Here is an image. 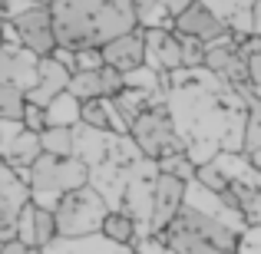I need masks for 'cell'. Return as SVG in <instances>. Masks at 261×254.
I'll use <instances>...</instances> for the list:
<instances>
[{
  "label": "cell",
  "mask_w": 261,
  "mask_h": 254,
  "mask_svg": "<svg viewBox=\"0 0 261 254\" xmlns=\"http://www.w3.org/2000/svg\"><path fill=\"white\" fill-rule=\"evenodd\" d=\"M166 112L178 139L215 142L222 152H242V129L248 106L205 66L175 70L166 76Z\"/></svg>",
  "instance_id": "obj_1"
},
{
  "label": "cell",
  "mask_w": 261,
  "mask_h": 254,
  "mask_svg": "<svg viewBox=\"0 0 261 254\" xmlns=\"http://www.w3.org/2000/svg\"><path fill=\"white\" fill-rule=\"evenodd\" d=\"M53 37L63 50H99L109 40L136 30L133 0H53Z\"/></svg>",
  "instance_id": "obj_2"
},
{
  "label": "cell",
  "mask_w": 261,
  "mask_h": 254,
  "mask_svg": "<svg viewBox=\"0 0 261 254\" xmlns=\"http://www.w3.org/2000/svg\"><path fill=\"white\" fill-rule=\"evenodd\" d=\"M155 238L175 254H235V241H238V235L231 228H225L215 218H205L198 211L185 208V205Z\"/></svg>",
  "instance_id": "obj_3"
},
{
  "label": "cell",
  "mask_w": 261,
  "mask_h": 254,
  "mask_svg": "<svg viewBox=\"0 0 261 254\" xmlns=\"http://www.w3.org/2000/svg\"><path fill=\"white\" fill-rule=\"evenodd\" d=\"M86 185V165L70 159H53V155H43L30 165V182H27V191H30V205L40 211H57L60 198L66 191H76Z\"/></svg>",
  "instance_id": "obj_4"
},
{
  "label": "cell",
  "mask_w": 261,
  "mask_h": 254,
  "mask_svg": "<svg viewBox=\"0 0 261 254\" xmlns=\"http://www.w3.org/2000/svg\"><path fill=\"white\" fill-rule=\"evenodd\" d=\"M109 215V208L102 205V198L96 195L89 185L76 191H66L60 198L57 211H53V224H57V238L76 241V238H93L99 235L102 218Z\"/></svg>",
  "instance_id": "obj_5"
},
{
  "label": "cell",
  "mask_w": 261,
  "mask_h": 254,
  "mask_svg": "<svg viewBox=\"0 0 261 254\" xmlns=\"http://www.w3.org/2000/svg\"><path fill=\"white\" fill-rule=\"evenodd\" d=\"M129 139L139 149L142 159H149V162H162V159H169V155L185 152V142L178 139L166 106H152L142 116H136V122L129 126Z\"/></svg>",
  "instance_id": "obj_6"
},
{
  "label": "cell",
  "mask_w": 261,
  "mask_h": 254,
  "mask_svg": "<svg viewBox=\"0 0 261 254\" xmlns=\"http://www.w3.org/2000/svg\"><path fill=\"white\" fill-rule=\"evenodd\" d=\"M155 162L149 159H136L129 165V175H126V188H122V198H119V211L136 224V235L139 238H149L146 224H149V208H152V185H155Z\"/></svg>",
  "instance_id": "obj_7"
},
{
  "label": "cell",
  "mask_w": 261,
  "mask_h": 254,
  "mask_svg": "<svg viewBox=\"0 0 261 254\" xmlns=\"http://www.w3.org/2000/svg\"><path fill=\"white\" fill-rule=\"evenodd\" d=\"M17 33V43L27 53H33L37 60L50 57L57 50V37H53V20H50V7H30L20 17L7 20Z\"/></svg>",
  "instance_id": "obj_8"
},
{
  "label": "cell",
  "mask_w": 261,
  "mask_h": 254,
  "mask_svg": "<svg viewBox=\"0 0 261 254\" xmlns=\"http://www.w3.org/2000/svg\"><path fill=\"white\" fill-rule=\"evenodd\" d=\"M142 66H149L159 76L182 70L178 40L172 30H142Z\"/></svg>",
  "instance_id": "obj_9"
},
{
  "label": "cell",
  "mask_w": 261,
  "mask_h": 254,
  "mask_svg": "<svg viewBox=\"0 0 261 254\" xmlns=\"http://www.w3.org/2000/svg\"><path fill=\"white\" fill-rule=\"evenodd\" d=\"M172 33H178V37H192V40H198L202 46H212V43H218L228 30H225L222 20H215L195 0V4H189L182 13H175V17H172Z\"/></svg>",
  "instance_id": "obj_10"
},
{
  "label": "cell",
  "mask_w": 261,
  "mask_h": 254,
  "mask_svg": "<svg viewBox=\"0 0 261 254\" xmlns=\"http://www.w3.org/2000/svg\"><path fill=\"white\" fill-rule=\"evenodd\" d=\"M182 191H185V182H178L172 175H155V185H152V208H149V224L146 231L149 235H159L172 215L182 208Z\"/></svg>",
  "instance_id": "obj_11"
},
{
  "label": "cell",
  "mask_w": 261,
  "mask_h": 254,
  "mask_svg": "<svg viewBox=\"0 0 261 254\" xmlns=\"http://www.w3.org/2000/svg\"><path fill=\"white\" fill-rule=\"evenodd\" d=\"M27 202H30L27 185L10 168L0 165V244L13 241V224H17V215Z\"/></svg>",
  "instance_id": "obj_12"
},
{
  "label": "cell",
  "mask_w": 261,
  "mask_h": 254,
  "mask_svg": "<svg viewBox=\"0 0 261 254\" xmlns=\"http://www.w3.org/2000/svg\"><path fill=\"white\" fill-rule=\"evenodd\" d=\"M37 63L40 60L33 53H27L23 46H4L0 50V83L20 89L27 96L37 86Z\"/></svg>",
  "instance_id": "obj_13"
},
{
  "label": "cell",
  "mask_w": 261,
  "mask_h": 254,
  "mask_svg": "<svg viewBox=\"0 0 261 254\" xmlns=\"http://www.w3.org/2000/svg\"><path fill=\"white\" fill-rule=\"evenodd\" d=\"M99 57H102V66L116 70L119 76L142 66V30H129L122 37L109 40L106 46H99Z\"/></svg>",
  "instance_id": "obj_14"
},
{
  "label": "cell",
  "mask_w": 261,
  "mask_h": 254,
  "mask_svg": "<svg viewBox=\"0 0 261 254\" xmlns=\"http://www.w3.org/2000/svg\"><path fill=\"white\" fill-rule=\"evenodd\" d=\"M37 159H40V139L33 132H27V129L17 135V139H10L4 149H0V165L10 168L23 185L30 182V165Z\"/></svg>",
  "instance_id": "obj_15"
},
{
  "label": "cell",
  "mask_w": 261,
  "mask_h": 254,
  "mask_svg": "<svg viewBox=\"0 0 261 254\" xmlns=\"http://www.w3.org/2000/svg\"><path fill=\"white\" fill-rule=\"evenodd\" d=\"M66 83H70V73H66L57 60L43 57L37 63V86H33L23 99L30 102V106H40V109H43L50 99H57L60 93H66Z\"/></svg>",
  "instance_id": "obj_16"
},
{
  "label": "cell",
  "mask_w": 261,
  "mask_h": 254,
  "mask_svg": "<svg viewBox=\"0 0 261 254\" xmlns=\"http://www.w3.org/2000/svg\"><path fill=\"white\" fill-rule=\"evenodd\" d=\"M70 132H73V159L83 162L86 172L106 162L109 142H113V132H96V129L83 126V122H80V126H73Z\"/></svg>",
  "instance_id": "obj_17"
},
{
  "label": "cell",
  "mask_w": 261,
  "mask_h": 254,
  "mask_svg": "<svg viewBox=\"0 0 261 254\" xmlns=\"http://www.w3.org/2000/svg\"><path fill=\"white\" fill-rule=\"evenodd\" d=\"M43 254H129V251L109 244L106 238H99V235H93V238H76V241L57 238L50 248H43Z\"/></svg>",
  "instance_id": "obj_18"
},
{
  "label": "cell",
  "mask_w": 261,
  "mask_h": 254,
  "mask_svg": "<svg viewBox=\"0 0 261 254\" xmlns=\"http://www.w3.org/2000/svg\"><path fill=\"white\" fill-rule=\"evenodd\" d=\"M43 122L46 129H73L80 126V102L70 93H60L57 99H50L43 106Z\"/></svg>",
  "instance_id": "obj_19"
},
{
  "label": "cell",
  "mask_w": 261,
  "mask_h": 254,
  "mask_svg": "<svg viewBox=\"0 0 261 254\" xmlns=\"http://www.w3.org/2000/svg\"><path fill=\"white\" fill-rule=\"evenodd\" d=\"M99 238H106L109 244H116V248H126V251H133V244L139 241V235H136V224L129 221L122 211H109V215L102 218Z\"/></svg>",
  "instance_id": "obj_20"
},
{
  "label": "cell",
  "mask_w": 261,
  "mask_h": 254,
  "mask_svg": "<svg viewBox=\"0 0 261 254\" xmlns=\"http://www.w3.org/2000/svg\"><path fill=\"white\" fill-rule=\"evenodd\" d=\"M136 30H172V13L159 0H133Z\"/></svg>",
  "instance_id": "obj_21"
},
{
  "label": "cell",
  "mask_w": 261,
  "mask_h": 254,
  "mask_svg": "<svg viewBox=\"0 0 261 254\" xmlns=\"http://www.w3.org/2000/svg\"><path fill=\"white\" fill-rule=\"evenodd\" d=\"M122 89H133V93H142V96H155V93H166V76L152 73L149 66H136V70L122 73Z\"/></svg>",
  "instance_id": "obj_22"
},
{
  "label": "cell",
  "mask_w": 261,
  "mask_h": 254,
  "mask_svg": "<svg viewBox=\"0 0 261 254\" xmlns=\"http://www.w3.org/2000/svg\"><path fill=\"white\" fill-rule=\"evenodd\" d=\"M37 139H40V152L43 155H53V159H70L73 155V132L70 129H43Z\"/></svg>",
  "instance_id": "obj_23"
},
{
  "label": "cell",
  "mask_w": 261,
  "mask_h": 254,
  "mask_svg": "<svg viewBox=\"0 0 261 254\" xmlns=\"http://www.w3.org/2000/svg\"><path fill=\"white\" fill-rule=\"evenodd\" d=\"M261 152V106H248L245 112V129H242V155Z\"/></svg>",
  "instance_id": "obj_24"
},
{
  "label": "cell",
  "mask_w": 261,
  "mask_h": 254,
  "mask_svg": "<svg viewBox=\"0 0 261 254\" xmlns=\"http://www.w3.org/2000/svg\"><path fill=\"white\" fill-rule=\"evenodd\" d=\"M198 4L205 7V10L212 13L215 20H222V23H228L231 17H238V13L251 10V7L258 4V0H198Z\"/></svg>",
  "instance_id": "obj_25"
},
{
  "label": "cell",
  "mask_w": 261,
  "mask_h": 254,
  "mask_svg": "<svg viewBox=\"0 0 261 254\" xmlns=\"http://www.w3.org/2000/svg\"><path fill=\"white\" fill-rule=\"evenodd\" d=\"M23 93L13 86H4L0 83V122H20V116H23Z\"/></svg>",
  "instance_id": "obj_26"
},
{
  "label": "cell",
  "mask_w": 261,
  "mask_h": 254,
  "mask_svg": "<svg viewBox=\"0 0 261 254\" xmlns=\"http://www.w3.org/2000/svg\"><path fill=\"white\" fill-rule=\"evenodd\" d=\"M57 241V224H53V215L50 211H33V248L43 251Z\"/></svg>",
  "instance_id": "obj_27"
},
{
  "label": "cell",
  "mask_w": 261,
  "mask_h": 254,
  "mask_svg": "<svg viewBox=\"0 0 261 254\" xmlns=\"http://www.w3.org/2000/svg\"><path fill=\"white\" fill-rule=\"evenodd\" d=\"M175 40H178L182 70H198V66H202V60H205V46L198 43V40H192V37H178V33H175Z\"/></svg>",
  "instance_id": "obj_28"
},
{
  "label": "cell",
  "mask_w": 261,
  "mask_h": 254,
  "mask_svg": "<svg viewBox=\"0 0 261 254\" xmlns=\"http://www.w3.org/2000/svg\"><path fill=\"white\" fill-rule=\"evenodd\" d=\"M155 168H159L162 175L178 178V182H192V175H195V168H192V162L185 159V155H169V159L155 162Z\"/></svg>",
  "instance_id": "obj_29"
},
{
  "label": "cell",
  "mask_w": 261,
  "mask_h": 254,
  "mask_svg": "<svg viewBox=\"0 0 261 254\" xmlns=\"http://www.w3.org/2000/svg\"><path fill=\"white\" fill-rule=\"evenodd\" d=\"M218 152H222V149H218L215 142H189L182 155L192 162V168H202V165H208V162L215 159Z\"/></svg>",
  "instance_id": "obj_30"
},
{
  "label": "cell",
  "mask_w": 261,
  "mask_h": 254,
  "mask_svg": "<svg viewBox=\"0 0 261 254\" xmlns=\"http://www.w3.org/2000/svg\"><path fill=\"white\" fill-rule=\"evenodd\" d=\"M235 254H261V228H245L235 241Z\"/></svg>",
  "instance_id": "obj_31"
},
{
  "label": "cell",
  "mask_w": 261,
  "mask_h": 254,
  "mask_svg": "<svg viewBox=\"0 0 261 254\" xmlns=\"http://www.w3.org/2000/svg\"><path fill=\"white\" fill-rule=\"evenodd\" d=\"M20 126H23L27 132L40 135V132L46 129V122H43V109H40V106H30V102H27V106H23V116H20Z\"/></svg>",
  "instance_id": "obj_32"
},
{
  "label": "cell",
  "mask_w": 261,
  "mask_h": 254,
  "mask_svg": "<svg viewBox=\"0 0 261 254\" xmlns=\"http://www.w3.org/2000/svg\"><path fill=\"white\" fill-rule=\"evenodd\" d=\"M73 60H76V73H93L102 66V57L99 50H76L73 53Z\"/></svg>",
  "instance_id": "obj_33"
},
{
  "label": "cell",
  "mask_w": 261,
  "mask_h": 254,
  "mask_svg": "<svg viewBox=\"0 0 261 254\" xmlns=\"http://www.w3.org/2000/svg\"><path fill=\"white\" fill-rule=\"evenodd\" d=\"M133 254H166V244L155 235H149V238H139V241L133 244Z\"/></svg>",
  "instance_id": "obj_34"
},
{
  "label": "cell",
  "mask_w": 261,
  "mask_h": 254,
  "mask_svg": "<svg viewBox=\"0 0 261 254\" xmlns=\"http://www.w3.org/2000/svg\"><path fill=\"white\" fill-rule=\"evenodd\" d=\"M0 254H43V251L27 248V244H20V241H7V244H0Z\"/></svg>",
  "instance_id": "obj_35"
},
{
  "label": "cell",
  "mask_w": 261,
  "mask_h": 254,
  "mask_svg": "<svg viewBox=\"0 0 261 254\" xmlns=\"http://www.w3.org/2000/svg\"><path fill=\"white\" fill-rule=\"evenodd\" d=\"M159 4H166V10L175 17V13H182L185 7H189V4H195V0H159Z\"/></svg>",
  "instance_id": "obj_36"
},
{
  "label": "cell",
  "mask_w": 261,
  "mask_h": 254,
  "mask_svg": "<svg viewBox=\"0 0 261 254\" xmlns=\"http://www.w3.org/2000/svg\"><path fill=\"white\" fill-rule=\"evenodd\" d=\"M27 4H33V7H50L53 0H27Z\"/></svg>",
  "instance_id": "obj_37"
},
{
  "label": "cell",
  "mask_w": 261,
  "mask_h": 254,
  "mask_svg": "<svg viewBox=\"0 0 261 254\" xmlns=\"http://www.w3.org/2000/svg\"><path fill=\"white\" fill-rule=\"evenodd\" d=\"M0 50H4V33H0Z\"/></svg>",
  "instance_id": "obj_38"
},
{
  "label": "cell",
  "mask_w": 261,
  "mask_h": 254,
  "mask_svg": "<svg viewBox=\"0 0 261 254\" xmlns=\"http://www.w3.org/2000/svg\"><path fill=\"white\" fill-rule=\"evenodd\" d=\"M166 254H175V251H169V248H166Z\"/></svg>",
  "instance_id": "obj_39"
},
{
  "label": "cell",
  "mask_w": 261,
  "mask_h": 254,
  "mask_svg": "<svg viewBox=\"0 0 261 254\" xmlns=\"http://www.w3.org/2000/svg\"><path fill=\"white\" fill-rule=\"evenodd\" d=\"M4 4H7V0H0V7H4Z\"/></svg>",
  "instance_id": "obj_40"
},
{
  "label": "cell",
  "mask_w": 261,
  "mask_h": 254,
  "mask_svg": "<svg viewBox=\"0 0 261 254\" xmlns=\"http://www.w3.org/2000/svg\"><path fill=\"white\" fill-rule=\"evenodd\" d=\"M129 254H133V251H129Z\"/></svg>",
  "instance_id": "obj_41"
}]
</instances>
